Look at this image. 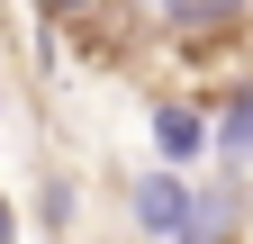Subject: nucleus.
<instances>
[{"instance_id":"obj_1","label":"nucleus","mask_w":253,"mask_h":244,"mask_svg":"<svg viewBox=\"0 0 253 244\" xmlns=\"http://www.w3.org/2000/svg\"><path fill=\"white\" fill-rule=\"evenodd\" d=\"M136 217H145V235L190 244V226H199V190H181V172H145V181H136Z\"/></svg>"},{"instance_id":"obj_2","label":"nucleus","mask_w":253,"mask_h":244,"mask_svg":"<svg viewBox=\"0 0 253 244\" xmlns=\"http://www.w3.org/2000/svg\"><path fill=\"white\" fill-rule=\"evenodd\" d=\"M154 145H163V163H199L208 154V118L190 100H163V109H154Z\"/></svg>"},{"instance_id":"obj_3","label":"nucleus","mask_w":253,"mask_h":244,"mask_svg":"<svg viewBox=\"0 0 253 244\" xmlns=\"http://www.w3.org/2000/svg\"><path fill=\"white\" fill-rule=\"evenodd\" d=\"M226 145H235V154L253 145V90H235V100H226Z\"/></svg>"},{"instance_id":"obj_4","label":"nucleus","mask_w":253,"mask_h":244,"mask_svg":"<svg viewBox=\"0 0 253 244\" xmlns=\"http://www.w3.org/2000/svg\"><path fill=\"white\" fill-rule=\"evenodd\" d=\"M0 244H18V208L9 199H0Z\"/></svg>"},{"instance_id":"obj_5","label":"nucleus","mask_w":253,"mask_h":244,"mask_svg":"<svg viewBox=\"0 0 253 244\" xmlns=\"http://www.w3.org/2000/svg\"><path fill=\"white\" fill-rule=\"evenodd\" d=\"M45 9H54V18H73V9H90V0H45Z\"/></svg>"}]
</instances>
